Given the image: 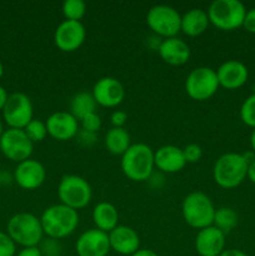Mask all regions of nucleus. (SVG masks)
Returning a JSON list of instances; mask_svg holds the SVG:
<instances>
[{
	"mask_svg": "<svg viewBox=\"0 0 255 256\" xmlns=\"http://www.w3.org/2000/svg\"><path fill=\"white\" fill-rule=\"evenodd\" d=\"M44 235L52 239H62L76 230L79 214L76 210L64 204L52 205L42 212L40 216Z\"/></svg>",
	"mask_w": 255,
	"mask_h": 256,
	"instance_id": "f257e3e1",
	"label": "nucleus"
},
{
	"mask_svg": "<svg viewBox=\"0 0 255 256\" xmlns=\"http://www.w3.org/2000/svg\"><path fill=\"white\" fill-rule=\"evenodd\" d=\"M122 170L125 176L132 182H145L154 170V152L142 142L132 144L122 156Z\"/></svg>",
	"mask_w": 255,
	"mask_h": 256,
	"instance_id": "f03ea898",
	"label": "nucleus"
},
{
	"mask_svg": "<svg viewBox=\"0 0 255 256\" xmlns=\"http://www.w3.org/2000/svg\"><path fill=\"white\" fill-rule=\"evenodd\" d=\"M6 232L15 244L22 248L39 246L44 236L40 218L30 212L12 215L8 222Z\"/></svg>",
	"mask_w": 255,
	"mask_h": 256,
	"instance_id": "7ed1b4c3",
	"label": "nucleus"
},
{
	"mask_svg": "<svg viewBox=\"0 0 255 256\" xmlns=\"http://www.w3.org/2000/svg\"><path fill=\"white\" fill-rule=\"evenodd\" d=\"M248 162L242 154L226 152L215 162L212 176L215 182L224 189H232L242 184L248 175Z\"/></svg>",
	"mask_w": 255,
	"mask_h": 256,
	"instance_id": "20e7f679",
	"label": "nucleus"
},
{
	"mask_svg": "<svg viewBox=\"0 0 255 256\" xmlns=\"http://www.w3.org/2000/svg\"><path fill=\"white\" fill-rule=\"evenodd\" d=\"M215 206L212 199L204 192H190L182 200V212L185 222L194 229L202 230L212 226L214 222Z\"/></svg>",
	"mask_w": 255,
	"mask_h": 256,
	"instance_id": "39448f33",
	"label": "nucleus"
},
{
	"mask_svg": "<svg viewBox=\"0 0 255 256\" xmlns=\"http://www.w3.org/2000/svg\"><path fill=\"white\" fill-rule=\"evenodd\" d=\"M209 22L222 30H235L242 26L245 9L239 0H214L208 9Z\"/></svg>",
	"mask_w": 255,
	"mask_h": 256,
	"instance_id": "423d86ee",
	"label": "nucleus"
},
{
	"mask_svg": "<svg viewBox=\"0 0 255 256\" xmlns=\"http://www.w3.org/2000/svg\"><path fill=\"white\" fill-rule=\"evenodd\" d=\"M58 196L60 204L66 205L78 212L89 204L92 190L84 178L79 175H64L58 185Z\"/></svg>",
	"mask_w": 255,
	"mask_h": 256,
	"instance_id": "0eeeda50",
	"label": "nucleus"
},
{
	"mask_svg": "<svg viewBox=\"0 0 255 256\" xmlns=\"http://www.w3.org/2000/svg\"><path fill=\"white\" fill-rule=\"evenodd\" d=\"M219 86L216 70L208 66H199L192 70L185 80L186 94L198 102H204L212 98Z\"/></svg>",
	"mask_w": 255,
	"mask_h": 256,
	"instance_id": "6e6552de",
	"label": "nucleus"
},
{
	"mask_svg": "<svg viewBox=\"0 0 255 256\" xmlns=\"http://www.w3.org/2000/svg\"><path fill=\"white\" fill-rule=\"evenodd\" d=\"M146 22L155 34L174 38L182 29V15L169 5H154L148 12Z\"/></svg>",
	"mask_w": 255,
	"mask_h": 256,
	"instance_id": "1a4fd4ad",
	"label": "nucleus"
},
{
	"mask_svg": "<svg viewBox=\"0 0 255 256\" xmlns=\"http://www.w3.org/2000/svg\"><path fill=\"white\" fill-rule=\"evenodd\" d=\"M34 109L30 98L24 92H14L9 95L2 109V116L5 122L12 129H25L34 118Z\"/></svg>",
	"mask_w": 255,
	"mask_h": 256,
	"instance_id": "9d476101",
	"label": "nucleus"
},
{
	"mask_svg": "<svg viewBox=\"0 0 255 256\" xmlns=\"http://www.w3.org/2000/svg\"><path fill=\"white\" fill-rule=\"evenodd\" d=\"M0 149L8 159L19 164L24 160L30 159L34 149V142L28 138L22 129L9 128L0 138Z\"/></svg>",
	"mask_w": 255,
	"mask_h": 256,
	"instance_id": "9b49d317",
	"label": "nucleus"
},
{
	"mask_svg": "<svg viewBox=\"0 0 255 256\" xmlns=\"http://www.w3.org/2000/svg\"><path fill=\"white\" fill-rule=\"evenodd\" d=\"M110 250L109 235L96 228L82 232L75 242L78 256H108Z\"/></svg>",
	"mask_w": 255,
	"mask_h": 256,
	"instance_id": "f8f14e48",
	"label": "nucleus"
},
{
	"mask_svg": "<svg viewBox=\"0 0 255 256\" xmlns=\"http://www.w3.org/2000/svg\"><path fill=\"white\" fill-rule=\"evenodd\" d=\"M86 36V30L82 22L64 20L58 25L54 32L55 45L62 52H74L79 49Z\"/></svg>",
	"mask_w": 255,
	"mask_h": 256,
	"instance_id": "ddd939ff",
	"label": "nucleus"
},
{
	"mask_svg": "<svg viewBox=\"0 0 255 256\" xmlns=\"http://www.w3.org/2000/svg\"><path fill=\"white\" fill-rule=\"evenodd\" d=\"M92 94L96 104L105 108H114L122 104L125 96V90L119 80L112 76H105L95 82Z\"/></svg>",
	"mask_w": 255,
	"mask_h": 256,
	"instance_id": "4468645a",
	"label": "nucleus"
},
{
	"mask_svg": "<svg viewBox=\"0 0 255 256\" xmlns=\"http://www.w3.org/2000/svg\"><path fill=\"white\" fill-rule=\"evenodd\" d=\"M45 179H46V170H45L44 165L38 160H24L15 168L14 180L22 189H38L42 186Z\"/></svg>",
	"mask_w": 255,
	"mask_h": 256,
	"instance_id": "2eb2a0df",
	"label": "nucleus"
},
{
	"mask_svg": "<svg viewBox=\"0 0 255 256\" xmlns=\"http://www.w3.org/2000/svg\"><path fill=\"white\" fill-rule=\"evenodd\" d=\"M48 134L54 139L65 142L76 136L79 132L78 119L70 112H52L45 122Z\"/></svg>",
	"mask_w": 255,
	"mask_h": 256,
	"instance_id": "dca6fc26",
	"label": "nucleus"
},
{
	"mask_svg": "<svg viewBox=\"0 0 255 256\" xmlns=\"http://www.w3.org/2000/svg\"><path fill=\"white\" fill-rule=\"evenodd\" d=\"M195 250L200 256H220L225 250V234L214 225L198 232Z\"/></svg>",
	"mask_w": 255,
	"mask_h": 256,
	"instance_id": "f3484780",
	"label": "nucleus"
},
{
	"mask_svg": "<svg viewBox=\"0 0 255 256\" xmlns=\"http://www.w3.org/2000/svg\"><path fill=\"white\" fill-rule=\"evenodd\" d=\"M110 249L120 255H132L140 249V238L132 228L118 225L109 232Z\"/></svg>",
	"mask_w": 255,
	"mask_h": 256,
	"instance_id": "a211bd4d",
	"label": "nucleus"
},
{
	"mask_svg": "<svg viewBox=\"0 0 255 256\" xmlns=\"http://www.w3.org/2000/svg\"><path fill=\"white\" fill-rule=\"evenodd\" d=\"M219 85L229 90L239 89L246 82L249 72L248 68L238 60H228L216 70Z\"/></svg>",
	"mask_w": 255,
	"mask_h": 256,
	"instance_id": "6ab92c4d",
	"label": "nucleus"
},
{
	"mask_svg": "<svg viewBox=\"0 0 255 256\" xmlns=\"http://www.w3.org/2000/svg\"><path fill=\"white\" fill-rule=\"evenodd\" d=\"M154 164L160 172L174 174L184 169L186 162L182 149L175 145H164L154 152Z\"/></svg>",
	"mask_w": 255,
	"mask_h": 256,
	"instance_id": "aec40b11",
	"label": "nucleus"
},
{
	"mask_svg": "<svg viewBox=\"0 0 255 256\" xmlns=\"http://www.w3.org/2000/svg\"><path fill=\"white\" fill-rule=\"evenodd\" d=\"M162 59L170 65H182L189 60L190 48L179 38H166L158 46Z\"/></svg>",
	"mask_w": 255,
	"mask_h": 256,
	"instance_id": "412c9836",
	"label": "nucleus"
},
{
	"mask_svg": "<svg viewBox=\"0 0 255 256\" xmlns=\"http://www.w3.org/2000/svg\"><path fill=\"white\" fill-rule=\"evenodd\" d=\"M92 222L96 229L109 234L112 230L118 226L119 222V212L116 208L108 202H102L95 205L92 210Z\"/></svg>",
	"mask_w": 255,
	"mask_h": 256,
	"instance_id": "4be33fe9",
	"label": "nucleus"
},
{
	"mask_svg": "<svg viewBox=\"0 0 255 256\" xmlns=\"http://www.w3.org/2000/svg\"><path fill=\"white\" fill-rule=\"evenodd\" d=\"M209 16L205 10L194 8L182 16V32L189 36H198L202 34L209 26Z\"/></svg>",
	"mask_w": 255,
	"mask_h": 256,
	"instance_id": "5701e85b",
	"label": "nucleus"
},
{
	"mask_svg": "<svg viewBox=\"0 0 255 256\" xmlns=\"http://www.w3.org/2000/svg\"><path fill=\"white\" fill-rule=\"evenodd\" d=\"M108 152L114 155H124V152L132 146L130 135L124 128H112L108 130L104 138Z\"/></svg>",
	"mask_w": 255,
	"mask_h": 256,
	"instance_id": "b1692460",
	"label": "nucleus"
},
{
	"mask_svg": "<svg viewBox=\"0 0 255 256\" xmlns=\"http://www.w3.org/2000/svg\"><path fill=\"white\" fill-rule=\"evenodd\" d=\"M95 109H96V102H95L92 92H78L72 96V102H70V110H72L70 112L79 120L82 119L85 115L95 112Z\"/></svg>",
	"mask_w": 255,
	"mask_h": 256,
	"instance_id": "393cba45",
	"label": "nucleus"
},
{
	"mask_svg": "<svg viewBox=\"0 0 255 256\" xmlns=\"http://www.w3.org/2000/svg\"><path fill=\"white\" fill-rule=\"evenodd\" d=\"M238 222H239V218H238L236 212L234 209H232V208L222 206L215 210L212 225L215 228H218L222 232H224L225 235L236 226Z\"/></svg>",
	"mask_w": 255,
	"mask_h": 256,
	"instance_id": "a878e982",
	"label": "nucleus"
},
{
	"mask_svg": "<svg viewBox=\"0 0 255 256\" xmlns=\"http://www.w3.org/2000/svg\"><path fill=\"white\" fill-rule=\"evenodd\" d=\"M86 12V4L82 0H65L62 2V14L65 19L80 22Z\"/></svg>",
	"mask_w": 255,
	"mask_h": 256,
	"instance_id": "bb28decb",
	"label": "nucleus"
},
{
	"mask_svg": "<svg viewBox=\"0 0 255 256\" xmlns=\"http://www.w3.org/2000/svg\"><path fill=\"white\" fill-rule=\"evenodd\" d=\"M24 132L32 142H42L48 135L46 124L39 119H32V122L25 126Z\"/></svg>",
	"mask_w": 255,
	"mask_h": 256,
	"instance_id": "cd10ccee",
	"label": "nucleus"
},
{
	"mask_svg": "<svg viewBox=\"0 0 255 256\" xmlns=\"http://www.w3.org/2000/svg\"><path fill=\"white\" fill-rule=\"evenodd\" d=\"M240 118L248 126L255 129V94L248 96L240 108Z\"/></svg>",
	"mask_w": 255,
	"mask_h": 256,
	"instance_id": "c85d7f7f",
	"label": "nucleus"
},
{
	"mask_svg": "<svg viewBox=\"0 0 255 256\" xmlns=\"http://www.w3.org/2000/svg\"><path fill=\"white\" fill-rule=\"evenodd\" d=\"M42 256H60L62 255V245L59 244L56 239L48 238L46 240H42L39 246Z\"/></svg>",
	"mask_w": 255,
	"mask_h": 256,
	"instance_id": "c756f323",
	"label": "nucleus"
},
{
	"mask_svg": "<svg viewBox=\"0 0 255 256\" xmlns=\"http://www.w3.org/2000/svg\"><path fill=\"white\" fill-rule=\"evenodd\" d=\"M16 244L12 242L8 232H0V256H15Z\"/></svg>",
	"mask_w": 255,
	"mask_h": 256,
	"instance_id": "7c9ffc66",
	"label": "nucleus"
},
{
	"mask_svg": "<svg viewBox=\"0 0 255 256\" xmlns=\"http://www.w3.org/2000/svg\"><path fill=\"white\" fill-rule=\"evenodd\" d=\"M80 122H82V130L95 132V134H96L98 130L102 128V119H100V116L96 112H92V114L85 115L82 119H80Z\"/></svg>",
	"mask_w": 255,
	"mask_h": 256,
	"instance_id": "2f4dec72",
	"label": "nucleus"
},
{
	"mask_svg": "<svg viewBox=\"0 0 255 256\" xmlns=\"http://www.w3.org/2000/svg\"><path fill=\"white\" fill-rule=\"evenodd\" d=\"M185 162H198L202 156V150L200 145L198 144H189L182 149Z\"/></svg>",
	"mask_w": 255,
	"mask_h": 256,
	"instance_id": "473e14b6",
	"label": "nucleus"
},
{
	"mask_svg": "<svg viewBox=\"0 0 255 256\" xmlns=\"http://www.w3.org/2000/svg\"><path fill=\"white\" fill-rule=\"evenodd\" d=\"M242 26L246 32L255 34V8L252 9L246 10V14H245L244 22H242Z\"/></svg>",
	"mask_w": 255,
	"mask_h": 256,
	"instance_id": "72a5a7b5",
	"label": "nucleus"
},
{
	"mask_svg": "<svg viewBox=\"0 0 255 256\" xmlns=\"http://www.w3.org/2000/svg\"><path fill=\"white\" fill-rule=\"evenodd\" d=\"M78 140H79V142H82V145H85V146H90V145L94 144L95 142H96V134L95 132H86V130H79V132H78Z\"/></svg>",
	"mask_w": 255,
	"mask_h": 256,
	"instance_id": "f704fd0d",
	"label": "nucleus"
},
{
	"mask_svg": "<svg viewBox=\"0 0 255 256\" xmlns=\"http://www.w3.org/2000/svg\"><path fill=\"white\" fill-rule=\"evenodd\" d=\"M128 120V114L122 110H115L110 116V122H112V128H122Z\"/></svg>",
	"mask_w": 255,
	"mask_h": 256,
	"instance_id": "c9c22d12",
	"label": "nucleus"
},
{
	"mask_svg": "<svg viewBox=\"0 0 255 256\" xmlns=\"http://www.w3.org/2000/svg\"><path fill=\"white\" fill-rule=\"evenodd\" d=\"M16 256H42L40 252L39 246H30V248H22Z\"/></svg>",
	"mask_w": 255,
	"mask_h": 256,
	"instance_id": "e433bc0d",
	"label": "nucleus"
},
{
	"mask_svg": "<svg viewBox=\"0 0 255 256\" xmlns=\"http://www.w3.org/2000/svg\"><path fill=\"white\" fill-rule=\"evenodd\" d=\"M8 98H9V95H8L6 90L0 85V112H2V109H4Z\"/></svg>",
	"mask_w": 255,
	"mask_h": 256,
	"instance_id": "4c0bfd02",
	"label": "nucleus"
},
{
	"mask_svg": "<svg viewBox=\"0 0 255 256\" xmlns=\"http://www.w3.org/2000/svg\"><path fill=\"white\" fill-rule=\"evenodd\" d=\"M220 256H248L245 252H242V250L238 249H228L220 254Z\"/></svg>",
	"mask_w": 255,
	"mask_h": 256,
	"instance_id": "58836bf2",
	"label": "nucleus"
},
{
	"mask_svg": "<svg viewBox=\"0 0 255 256\" xmlns=\"http://www.w3.org/2000/svg\"><path fill=\"white\" fill-rule=\"evenodd\" d=\"M246 178H249L250 182H252V184H255V160H254V162H250L249 165H248Z\"/></svg>",
	"mask_w": 255,
	"mask_h": 256,
	"instance_id": "ea45409f",
	"label": "nucleus"
},
{
	"mask_svg": "<svg viewBox=\"0 0 255 256\" xmlns=\"http://www.w3.org/2000/svg\"><path fill=\"white\" fill-rule=\"evenodd\" d=\"M130 256H159L154 250L150 249H139L138 252H135L134 254Z\"/></svg>",
	"mask_w": 255,
	"mask_h": 256,
	"instance_id": "a19ab883",
	"label": "nucleus"
},
{
	"mask_svg": "<svg viewBox=\"0 0 255 256\" xmlns=\"http://www.w3.org/2000/svg\"><path fill=\"white\" fill-rule=\"evenodd\" d=\"M250 145H252V149L255 154V129H252V135H250Z\"/></svg>",
	"mask_w": 255,
	"mask_h": 256,
	"instance_id": "79ce46f5",
	"label": "nucleus"
},
{
	"mask_svg": "<svg viewBox=\"0 0 255 256\" xmlns=\"http://www.w3.org/2000/svg\"><path fill=\"white\" fill-rule=\"evenodd\" d=\"M2 72H4V68H2V62H0V78H2Z\"/></svg>",
	"mask_w": 255,
	"mask_h": 256,
	"instance_id": "37998d69",
	"label": "nucleus"
},
{
	"mask_svg": "<svg viewBox=\"0 0 255 256\" xmlns=\"http://www.w3.org/2000/svg\"><path fill=\"white\" fill-rule=\"evenodd\" d=\"M2 132H4V130H2V120H0V138H2Z\"/></svg>",
	"mask_w": 255,
	"mask_h": 256,
	"instance_id": "c03bdc74",
	"label": "nucleus"
}]
</instances>
